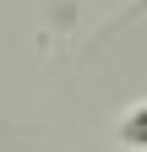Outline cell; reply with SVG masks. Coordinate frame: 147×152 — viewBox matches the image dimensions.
Segmentation results:
<instances>
[{
	"label": "cell",
	"mask_w": 147,
	"mask_h": 152,
	"mask_svg": "<svg viewBox=\"0 0 147 152\" xmlns=\"http://www.w3.org/2000/svg\"><path fill=\"white\" fill-rule=\"evenodd\" d=\"M115 141L125 152H147V103H131L120 114V125H115Z\"/></svg>",
	"instance_id": "1"
}]
</instances>
